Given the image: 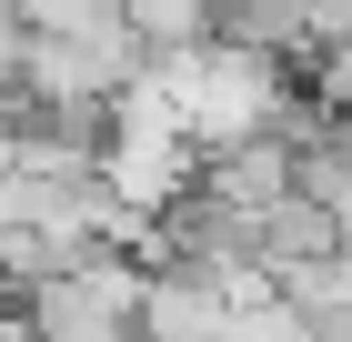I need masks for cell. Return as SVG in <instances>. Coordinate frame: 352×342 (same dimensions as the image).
Wrapping results in <instances>:
<instances>
[{
	"instance_id": "8992f818",
	"label": "cell",
	"mask_w": 352,
	"mask_h": 342,
	"mask_svg": "<svg viewBox=\"0 0 352 342\" xmlns=\"http://www.w3.org/2000/svg\"><path fill=\"white\" fill-rule=\"evenodd\" d=\"M121 21H131L141 51H191V41L212 30V10H201V0H121Z\"/></svg>"
},
{
	"instance_id": "3957f363",
	"label": "cell",
	"mask_w": 352,
	"mask_h": 342,
	"mask_svg": "<svg viewBox=\"0 0 352 342\" xmlns=\"http://www.w3.org/2000/svg\"><path fill=\"white\" fill-rule=\"evenodd\" d=\"M191 191H212L221 211H242V222H262L282 191H292V151L272 131H242V141H212V151L191 161Z\"/></svg>"
},
{
	"instance_id": "52a82bcc",
	"label": "cell",
	"mask_w": 352,
	"mask_h": 342,
	"mask_svg": "<svg viewBox=\"0 0 352 342\" xmlns=\"http://www.w3.org/2000/svg\"><path fill=\"white\" fill-rule=\"evenodd\" d=\"M21 51H30V21H21V10H10V0H0V91L21 81Z\"/></svg>"
},
{
	"instance_id": "7a4b0ae2",
	"label": "cell",
	"mask_w": 352,
	"mask_h": 342,
	"mask_svg": "<svg viewBox=\"0 0 352 342\" xmlns=\"http://www.w3.org/2000/svg\"><path fill=\"white\" fill-rule=\"evenodd\" d=\"M232 312H242V292H221L212 272H141V342H232Z\"/></svg>"
},
{
	"instance_id": "ba28073f",
	"label": "cell",
	"mask_w": 352,
	"mask_h": 342,
	"mask_svg": "<svg viewBox=\"0 0 352 342\" xmlns=\"http://www.w3.org/2000/svg\"><path fill=\"white\" fill-rule=\"evenodd\" d=\"M21 161V131H10V91H0V171Z\"/></svg>"
},
{
	"instance_id": "5b68a950",
	"label": "cell",
	"mask_w": 352,
	"mask_h": 342,
	"mask_svg": "<svg viewBox=\"0 0 352 342\" xmlns=\"http://www.w3.org/2000/svg\"><path fill=\"white\" fill-rule=\"evenodd\" d=\"M322 252H342V222H332L312 191H282V202L252 222V262H262V272L272 262H322Z\"/></svg>"
},
{
	"instance_id": "6da1fadb",
	"label": "cell",
	"mask_w": 352,
	"mask_h": 342,
	"mask_svg": "<svg viewBox=\"0 0 352 342\" xmlns=\"http://www.w3.org/2000/svg\"><path fill=\"white\" fill-rule=\"evenodd\" d=\"M30 342H141V262L131 242H91L71 272L21 292Z\"/></svg>"
},
{
	"instance_id": "277c9868",
	"label": "cell",
	"mask_w": 352,
	"mask_h": 342,
	"mask_svg": "<svg viewBox=\"0 0 352 342\" xmlns=\"http://www.w3.org/2000/svg\"><path fill=\"white\" fill-rule=\"evenodd\" d=\"M272 292H282L322 342H352V242L322 252V262H272Z\"/></svg>"
}]
</instances>
